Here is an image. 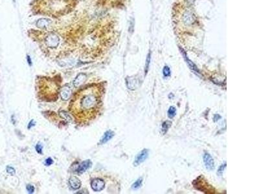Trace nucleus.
<instances>
[{
	"mask_svg": "<svg viewBox=\"0 0 259 194\" xmlns=\"http://www.w3.org/2000/svg\"><path fill=\"white\" fill-rule=\"evenodd\" d=\"M103 89L100 84H94L83 87L73 95L69 109L76 122L86 124L99 114Z\"/></svg>",
	"mask_w": 259,
	"mask_h": 194,
	"instance_id": "nucleus-1",
	"label": "nucleus"
},
{
	"mask_svg": "<svg viewBox=\"0 0 259 194\" xmlns=\"http://www.w3.org/2000/svg\"><path fill=\"white\" fill-rule=\"evenodd\" d=\"M39 94L44 99L52 100L57 98L59 84L52 79L45 78L38 83Z\"/></svg>",
	"mask_w": 259,
	"mask_h": 194,
	"instance_id": "nucleus-2",
	"label": "nucleus"
},
{
	"mask_svg": "<svg viewBox=\"0 0 259 194\" xmlns=\"http://www.w3.org/2000/svg\"><path fill=\"white\" fill-rule=\"evenodd\" d=\"M45 44L50 48H55L60 44V38L55 33H51L45 38Z\"/></svg>",
	"mask_w": 259,
	"mask_h": 194,
	"instance_id": "nucleus-3",
	"label": "nucleus"
},
{
	"mask_svg": "<svg viewBox=\"0 0 259 194\" xmlns=\"http://www.w3.org/2000/svg\"><path fill=\"white\" fill-rule=\"evenodd\" d=\"M149 156V150L148 149H144L141 152H139L137 156H136L134 162V166H138L139 165L142 164L148 158Z\"/></svg>",
	"mask_w": 259,
	"mask_h": 194,
	"instance_id": "nucleus-4",
	"label": "nucleus"
},
{
	"mask_svg": "<svg viewBox=\"0 0 259 194\" xmlns=\"http://www.w3.org/2000/svg\"><path fill=\"white\" fill-rule=\"evenodd\" d=\"M203 159H204V165L205 168L209 171H212L215 168V161L213 159L211 155L207 152H205L203 156Z\"/></svg>",
	"mask_w": 259,
	"mask_h": 194,
	"instance_id": "nucleus-5",
	"label": "nucleus"
},
{
	"mask_svg": "<svg viewBox=\"0 0 259 194\" xmlns=\"http://www.w3.org/2000/svg\"><path fill=\"white\" fill-rule=\"evenodd\" d=\"M105 182L100 179H95L92 182V188L95 192H100L104 188Z\"/></svg>",
	"mask_w": 259,
	"mask_h": 194,
	"instance_id": "nucleus-6",
	"label": "nucleus"
},
{
	"mask_svg": "<svg viewBox=\"0 0 259 194\" xmlns=\"http://www.w3.org/2000/svg\"><path fill=\"white\" fill-rule=\"evenodd\" d=\"M60 97L63 100H68L70 98L71 89L69 86H65L60 90Z\"/></svg>",
	"mask_w": 259,
	"mask_h": 194,
	"instance_id": "nucleus-7",
	"label": "nucleus"
},
{
	"mask_svg": "<svg viewBox=\"0 0 259 194\" xmlns=\"http://www.w3.org/2000/svg\"><path fill=\"white\" fill-rule=\"evenodd\" d=\"M87 76L84 73H80L76 77L75 80L73 81V85L75 87H79L80 86L85 82L86 80Z\"/></svg>",
	"mask_w": 259,
	"mask_h": 194,
	"instance_id": "nucleus-8",
	"label": "nucleus"
},
{
	"mask_svg": "<svg viewBox=\"0 0 259 194\" xmlns=\"http://www.w3.org/2000/svg\"><path fill=\"white\" fill-rule=\"evenodd\" d=\"M91 165H92V163H91V161L89 160L83 161L82 163L79 166L77 170H76V171L79 172V174H82V173L86 171L87 169L91 166Z\"/></svg>",
	"mask_w": 259,
	"mask_h": 194,
	"instance_id": "nucleus-9",
	"label": "nucleus"
},
{
	"mask_svg": "<svg viewBox=\"0 0 259 194\" xmlns=\"http://www.w3.org/2000/svg\"><path fill=\"white\" fill-rule=\"evenodd\" d=\"M51 22L50 20L47 18H40L37 21L36 26L40 29H45L50 25Z\"/></svg>",
	"mask_w": 259,
	"mask_h": 194,
	"instance_id": "nucleus-10",
	"label": "nucleus"
},
{
	"mask_svg": "<svg viewBox=\"0 0 259 194\" xmlns=\"http://www.w3.org/2000/svg\"><path fill=\"white\" fill-rule=\"evenodd\" d=\"M69 185L71 188L74 190H76L80 188L81 186V182L79 178L76 177H72L69 179Z\"/></svg>",
	"mask_w": 259,
	"mask_h": 194,
	"instance_id": "nucleus-11",
	"label": "nucleus"
},
{
	"mask_svg": "<svg viewBox=\"0 0 259 194\" xmlns=\"http://www.w3.org/2000/svg\"><path fill=\"white\" fill-rule=\"evenodd\" d=\"M113 136H114L113 132L111 131V130H108V131H107L106 133H104V135L103 137V138L101 139V140L100 141V143L102 144L106 143L108 141H109Z\"/></svg>",
	"mask_w": 259,
	"mask_h": 194,
	"instance_id": "nucleus-12",
	"label": "nucleus"
},
{
	"mask_svg": "<svg viewBox=\"0 0 259 194\" xmlns=\"http://www.w3.org/2000/svg\"><path fill=\"white\" fill-rule=\"evenodd\" d=\"M183 56H184V58H185V60H186V62H187V63L188 65L189 66V68H190L192 70H193L194 72H195L196 73V74H199V70H198V68L196 67V65L193 62H191V61L188 58L187 56L186 55V54H185V52L184 51H183Z\"/></svg>",
	"mask_w": 259,
	"mask_h": 194,
	"instance_id": "nucleus-13",
	"label": "nucleus"
},
{
	"mask_svg": "<svg viewBox=\"0 0 259 194\" xmlns=\"http://www.w3.org/2000/svg\"><path fill=\"white\" fill-rule=\"evenodd\" d=\"M171 124H172V122L169 121H167L163 123L162 131L163 134H165L167 132L168 129H169L170 128V127L171 126Z\"/></svg>",
	"mask_w": 259,
	"mask_h": 194,
	"instance_id": "nucleus-14",
	"label": "nucleus"
},
{
	"mask_svg": "<svg viewBox=\"0 0 259 194\" xmlns=\"http://www.w3.org/2000/svg\"><path fill=\"white\" fill-rule=\"evenodd\" d=\"M143 184V178H139L137 181H135L134 184L132 186V188L133 190H138L140 188Z\"/></svg>",
	"mask_w": 259,
	"mask_h": 194,
	"instance_id": "nucleus-15",
	"label": "nucleus"
},
{
	"mask_svg": "<svg viewBox=\"0 0 259 194\" xmlns=\"http://www.w3.org/2000/svg\"><path fill=\"white\" fill-rule=\"evenodd\" d=\"M176 115V109L174 106H170L168 110V116L170 118H173Z\"/></svg>",
	"mask_w": 259,
	"mask_h": 194,
	"instance_id": "nucleus-16",
	"label": "nucleus"
},
{
	"mask_svg": "<svg viewBox=\"0 0 259 194\" xmlns=\"http://www.w3.org/2000/svg\"><path fill=\"white\" fill-rule=\"evenodd\" d=\"M150 60H151V54H150V53H148V54L147 55V58H146V65H145V75H146L147 73H148V71Z\"/></svg>",
	"mask_w": 259,
	"mask_h": 194,
	"instance_id": "nucleus-17",
	"label": "nucleus"
},
{
	"mask_svg": "<svg viewBox=\"0 0 259 194\" xmlns=\"http://www.w3.org/2000/svg\"><path fill=\"white\" fill-rule=\"evenodd\" d=\"M163 75L164 77H169L170 76L171 72H170V69L169 67L168 66L164 67L163 70Z\"/></svg>",
	"mask_w": 259,
	"mask_h": 194,
	"instance_id": "nucleus-18",
	"label": "nucleus"
},
{
	"mask_svg": "<svg viewBox=\"0 0 259 194\" xmlns=\"http://www.w3.org/2000/svg\"><path fill=\"white\" fill-rule=\"evenodd\" d=\"M226 168V163L222 164L218 168V171H217V174H218L219 176H222L223 173V171L225 170Z\"/></svg>",
	"mask_w": 259,
	"mask_h": 194,
	"instance_id": "nucleus-19",
	"label": "nucleus"
},
{
	"mask_svg": "<svg viewBox=\"0 0 259 194\" xmlns=\"http://www.w3.org/2000/svg\"><path fill=\"white\" fill-rule=\"evenodd\" d=\"M60 115H61L62 118L68 120V121H71V118H70V116H69V115L67 113H65V111H60Z\"/></svg>",
	"mask_w": 259,
	"mask_h": 194,
	"instance_id": "nucleus-20",
	"label": "nucleus"
},
{
	"mask_svg": "<svg viewBox=\"0 0 259 194\" xmlns=\"http://www.w3.org/2000/svg\"><path fill=\"white\" fill-rule=\"evenodd\" d=\"M7 173H9V174H11V175H14L15 174V170L11 166L7 167Z\"/></svg>",
	"mask_w": 259,
	"mask_h": 194,
	"instance_id": "nucleus-21",
	"label": "nucleus"
},
{
	"mask_svg": "<svg viewBox=\"0 0 259 194\" xmlns=\"http://www.w3.org/2000/svg\"><path fill=\"white\" fill-rule=\"evenodd\" d=\"M36 150L38 153H42V146L40 144H38L36 146Z\"/></svg>",
	"mask_w": 259,
	"mask_h": 194,
	"instance_id": "nucleus-22",
	"label": "nucleus"
},
{
	"mask_svg": "<svg viewBox=\"0 0 259 194\" xmlns=\"http://www.w3.org/2000/svg\"><path fill=\"white\" fill-rule=\"evenodd\" d=\"M27 191H28V192H29V193H33L34 192V186H32V185H27Z\"/></svg>",
	"mask_w": 259,
	"mask_h": 194,
	"instance_id": "nucleus-23",
	"label": "nucleus"
},
{
	"mask_svg": "<svg viewBox=\"0 0 259 194\" xmlns=\"http://www.w3.org/2000/svg\"><path fill=\"white\" fill-rule=\"evenodd\" d=\"M52 163H53V161H52V159L51 158H47V159L45 160V165H47V166H50Z\"/></svg>",
	"mask_w": 259,
	"mask_h": 194,
	"instance_id": "nucleus-24",
	"label": "nucleus"
},
{
	"mask_svg": "<svg viewBox=\"0 0 259 194\" xmlns=\"http://www.w3.org/2000/svg\"><path fill=\"white\" fill-rule=\"evenodd\" d=\"M27 60L28 64H29L30 66L32 65V60H31V58L30 57V56H29V55L27 56Z\"/></svg>",
	"mask_w": 259,
	"mask_h": 194,
	"instance_id": "nucleus-25",
	"label": "nucleus"
},
{
	"mask_svg": "<svg viewBox=\"0 0 259 194\" xmlns=\"http://www.w3.org/2000/svg\"><path fill=\"white\" fill-rule=\"evenodd\" d=\"M220 118H221V116H220L219 115H215L214 116V121L216 122L217 121H218Z\"/></svg>",
	"mask_w": 259,
	"mask_h": 194,
	"instance_id": "nucleus-26",
	"label": "nucleus"
},
{
	"mask_svg": "<svg viewBox=\"0 0 259 194\" xmlns=\"http://www.w3.org/2000/svg\"><path fill=\"white\" fill-rule=\"evenodd\" d=\"M35 124H34V121H31V122H30V123L29 124V126H28V128L29 129H30L31 127L32 126H34Z\"/></svg>",
	"mask_w": 259,
	"mask_h": 194,
	"instance_id": "nucleus-27",
	"label": "nucleus"
}]
</instances>
